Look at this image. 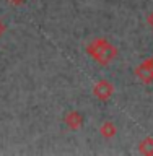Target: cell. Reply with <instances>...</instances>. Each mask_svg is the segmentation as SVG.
Instances as JSON below:
<instances>
[{
	"instance_id": "277c9868",
	"label": "cell",
	"mask_w": 153,
	"mask_h": 156,
	"mask_svg": "<svg viewBox=\"0 0 153 156\" xmlns=\"http://www.w3.org/2000/svg\"><path fill=\"white\" fill-rule=\"evenodd\" d=\"M64 122H65V125L68 127L70 130L77 132L80 130L83 127V122H85V119H83L82 112L78 111H68L65 115H64Z\"/></svg>"
},
{
	"instance_id": "9c48e42d",
	"label": "cell",
	"mask_w": 153,
	"mask_h": 156,
	"mask_svg": "<svg viewBox=\"0 0 153 156\" xmlns=\"http://www.w3.org/2000/svg\"><path fill=\"white\" fill-rule=\"evenodd\" d=\"M8 2L12 3V5H15V7H20V5H23L26 0H8Z\"/></svg>"
},
{
	"instance_id": "8992f818",
	"label": "cell",
	"mask_w": 153,
	"mask_h": 156,
	"mask_svg": "<svg viewBox=\"0 0 153 156\" xmlns=\"http://www.w3.org/2000/svg\"><path fill=\"white\" fill-rule=\"evenodd\" d=\"M139 151L145 156H153V136H147L139 143Z\"/></svg>"
},
{
	"instance_id": "3957f363",
	"label": "cell",
	"mask_w": 153,
	"mask_h": 156,
	"mask_svg": "<svg viewBox=\"0 0 153 156\" xmlns=\"http://www.w3.org/2000/svg\"><path fill=\"white\" fill-rule=\"evenodd\" d=\"M114 94V85L107 80H100L93 86V96L100 101H109Z\"/></svg>"
},
{
	"instance_id": "52a82bcc",
	"label": "cell",
	"mask_w": 153,
	"mask_h": 156,
	"mask_svg": "<svg viewBox=\"0 0 153 156\" xmlns=\"http://www.w3.org/2000/svg\"><path fill=\"white\" fill-rule=\"evenodd\" d=\"M147 24L153 29V12L151 13H148V16H147Z\"/></svg>"
},
{
	"instance_id": "ba28073f",
	"label": "cell",
	"mask_w": 153,
	"mask_h": 156,
	"mask_svg": "<svg viewBox=\"0 0 153 156\" xmlns=\"http://www.w3.org/2000/svg\"><path fill=\"white\" fill-rule=\"evenodd\" d=\"M5 31H7V26H5V23L2 21V20H0V37H2L3 34H5Z\"/></svg>"
},
{
	"instance_id": "7a4b0ae2",
	"label": "cell",
	"mask_w": 153,
	"mask_h": 156,
	"mask_svg": "<svg viewBox=\"0 0 153 156\" xmlns=\"http://www.w3.org/2000/svg\"><path fill=\"white\" fill-rule=\"evenodd\" d=\"M134 73H135L137 80H140L144 85L153 83V57H148L142 63H139V65L135 67Z\"/></svg>"
},
{
	"instance_id": "6da1fadb",
	"label": "cell",
	"mask_w": 153,
	"mask_h": 156,
	"mask_svg": "<svg viewBox=\"0 0 153 156\" xmlns=\"http://www.w3.org/2000/svg\"><path fill=\"white\" fill-rule=\"evenodd\" d=\"M86 54L100 65H109L112 60H116L119 51L107 39L98 37V39H93L86 46Z\"/></svg>"
},
{
	"instance_id": "5b68a950",
	"label": "cell",
	"mask_w": 153,
	"mask_h": 156,
	"mask_svg": "<svg viewBox=\"0 0 153 156\" xmlns=\"http://www.w3.org/2000/svg\"><path fill=\"white\" fill-rule=\"evenodd\" d=\"M100 133H101V136L103 138H112V136H116V133H117V127L112 124L111 120H106V122H103L101 124V127H100Z\"/></svg>"
}]
</instances>
